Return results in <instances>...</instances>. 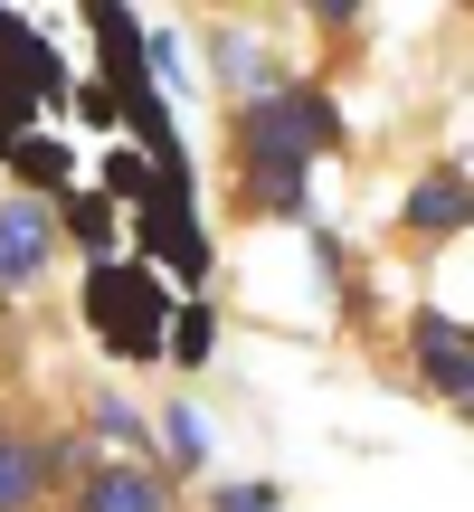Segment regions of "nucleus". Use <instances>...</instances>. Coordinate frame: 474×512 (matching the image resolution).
I'll return each instance as SVG.
<instances>
[{
  "label": "nucleus",
  "instance_id": "0eeeda50",
  "mask_svg": "<svg viewBox=\"0 0 474 512\" xmlns=\"http://www.w3.org/2000/svg\"><path fill=\"white\" fill-rule=\"evenodd\" d=\"M209 512H275V484H219Z\"/></svg>",
  "mask_w": 474,
  "mask_h": 512
},
{
  "label": "nucleus",
  "instance_id": "39448f33",
  "mask_svg": "<svg viewBox=\"0 0 474 512\" xmlns=\"http://www.w3.org/2000/svg\"><path fill=\"white\" fill-rule=\"evenodd\" d=\"M399 219H408V238H456V228H465V171H456V162L427 171V181L408 190Z\"/></svg>",
  "mask_w": 474,
  "mask_h": 512
},
{
  "label": "nucleus",
  "instance_id": "6e6552de",
  "mask_svg": "<svg viewBox=\"0 0 474 512\" xmlns=\"http://www.w3.org/2000/svg\"><path fill=\"white\" fill-rule=\"evenodd\" d=\"M162 446H171L181 465H200V418H190V408H171V418H162Z\"/></svg>",
  "mask_w": 474,
  "mask_h": 512
},
{
  "label": "nucleus",
  "instance_id": "f257e3e1",
  "mask_svg": "<svg viewBox=\"0 0 474 512\" xmlns=\"http://www.w3.org/2000/svg\"><path fill=\"white\" fill-rule=\"evenodd\" d=\"M323 143H332V105H323L313 86L266 95V105L247 114V162L266 171V190H275V200H294V171H304Z\"/></svg>",
  "mask_w": 474,
  "mask_h": 512
},
{
  "label": "nucleus",
  "instance_id": "20e7f679",
  "mask_svg": "<svg viewBox=\"0 0 474 512\" xmlns=\"http://www.w3.org/2000/svg\"><path fill=\"white\" fill-rule=\"evenodd\" d=\"M76 512H162V475L152 465H95L76 484Z\"/></svg>",
  "mask_w": 474,
  "mask_h": 512
},
{
  "label": "nucleus",
  "instance_id": "423d86ee",
  "mask_svg": "<svg viewBox=\"0 0 474 512\" xmlns=\"http://www.w3.org/2000/svg\"><path fill=\"white\" fill-rule=\"evenodd\" d=\"M418 361H427V380H437L446 399H465V342H456V323H418Z\"/></svg>",
  "mask_w": 474,
  "mask_h": 512
},
{
  "label": "nucleus",
  "instance_id": "7ed1b4c3",
  "mask_svg": "<svg viewBox=\"0 0 474 512\" xmlns=\"http://www.w3.org/2000/svg\"><path fill=\"white\" fill-rule=\"evenodd\" d=\"M48 475H57V456L29 437V427H0V512H38L48 503Z\"/></svg>",
  "mask_w": 474,
  "mask_h": 512
},
{
  "label": "nucleus",
  "instance_id": "f03ea898",
  "mask_svg": "<svg viewBox=\"0 0 474 512\" xmlns=\"http://www.w3.org/2000/svg\"><path fill=\"white\" fill-rule=\"evenodd\" d=\"M48 247H57L48 209L38 200H0V285H38V275H48Z\"/></svg>",
  "mask_w": 474,
  "mask_h": 512
}]
</instances>
